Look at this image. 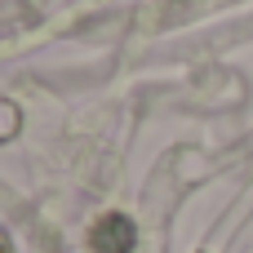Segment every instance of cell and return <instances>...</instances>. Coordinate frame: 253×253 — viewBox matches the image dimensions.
Listing matches in <instances>:
<instances>
[{
    "label": "cell",
    "instance_id": "cell-1",
    "mask_svg": "<svg viewBox=\"0 0 253 253\" xmlns=\"http://www.w3.org/2000/svg\"><path fill=\"white\" fill-rule=\"evenodd\" d=\"M133 222L125 213H107L93 222V253H129L133 249Z\"/></svg>",
    "mask_w": 253,
    "mask_h": 253
}]
</instances>
